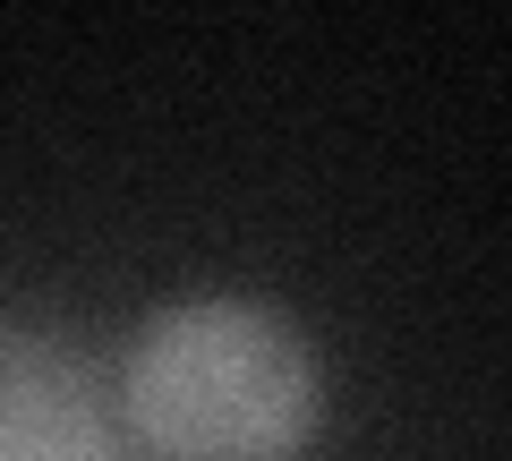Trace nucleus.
<instances>
[{"instance_id":"obj_1","label":"nucleus","mask_w":512,"mask_h":461,"mask_svg":"<svg viewBox=\"0 0 512 461\" xmlns=\"http://www.w3.org/2000/svg\"><path fill=\"white\" fill-rule=\"evenodd\" d=\"M120 402L180 461H282L316 427V351L265 299H180L137 333Z\"/></svg>"},{"instance_id":"obj_2","label":"nucleus","mask_w":512,"mask_h":461,"mask_svg":"<svg viewBox=\"0 0 512 461\" xmlns=\"http://www.w3.org/2000/svg\"><path fill=\"white\" fill-rule=\"evenodd\" d=\"M0 461H120L94 368L43 325L0 316Z\"/></svg>"}]
</instances>
